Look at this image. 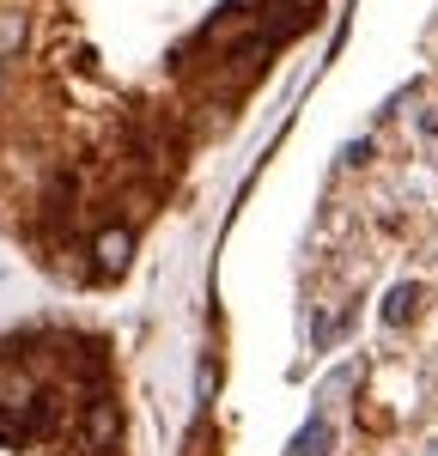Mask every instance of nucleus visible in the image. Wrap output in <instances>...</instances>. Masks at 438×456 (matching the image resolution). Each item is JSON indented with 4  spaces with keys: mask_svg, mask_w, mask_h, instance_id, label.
Masks as SVG:
<instances>
[{
    "mask_svg": "<svg viewBox=\"0 0 438 456\" xmlns=\"http://www.w3.org/2000/svg\"><path fill=\"white\" fill-rule=\"evenodd\" d=\"M122 438V414H116V402H92V414H85V444L92 451H110Z\"/></svg>",
    "mask_w": 438,
    "mask_h": 456,
    "instance_id": "1",
    "label": "nucleus"
},
{
    "mask_svg": "<svg viewBox=\"0 0 438 456\" xmlns=\"http://www.w3.org/2000/svg\"><path fill=\"white\" fill-rule=\"evenodd\" d=\"M128 232H104V238H98V268H110V274H122V268H128Z\"/></svg>",
    "mask_w": 438,
    "mask_h": 456,
    "instance_id": "2",
    "label": "nucleus"
},
{
    "mask_svg": "<svg viewBox=\"0 0 438 456\" xmlns=\"http://www.w3.org/2000/svg\"><path fill=\"white\" fill-rule=\"evenodd\" d=\"M298 456H328V414H317V420L298 432Z\"/></svg>",
    "mask_w": 438,
    "mask_h": 456,
    "instance_id": "3",
    "label": "nucleus"
},
{
    "mask_svg": "<svg viewBox=\"0 0 438 456\" xmlns=\"http://www.w3.org/2000/svg\"><path fill=\"white\" fill-rule=\"evenodd\" d=\"M25 395H31V384H25V378L6 365V371H0V402H25Z\"/></svg>",
    "mask_w": 438,
    "mask_h": 456,
    "instance_id": "4",
    "label": "nucleus"
},
{
    "mask_svg": "<svg viewBox=\"0 0 438 456\" xmlns=\"http://www.w3.org/2000/svg\"><path fill=\"white\" fill-rule=\"evenodd\" d=\"M408 311H414V286H396V292H390V305H384V316H390V322H402Z\"/></svg>",
    "mask_w": 438,
    "mask_h": 456,
    "instance_id": "5",
    "label": "nucleus"
},
{
    "mask_svg": "<svg viewBox=\"0 0 438 456\" xmlns=\"http://www.w3.org/2000/svg\"><path fill=\"white\" fill-rule=\"evenodd\" d=\"M19 37H25V19L6 12V19H0V49H19Z\"/></svg>",
    "mask_w": 438,
    "mask_h": 456,
    "instance_id": "6",
    "label": "nucleus"
}]
</instances>
